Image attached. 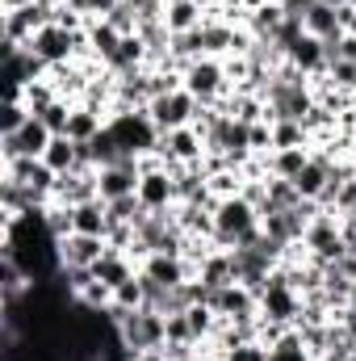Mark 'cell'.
<instances>
[{"label": "cell", "instance_id": "6da1fadb", "mask_svg": "<svg viewBox=\"0 0 356 361\" xmlns=\"http://www.w3.org/2000/svg\"><path fill=\"white\" fill-rule=\"evenodd\" d=\"M105 315L117 324V336L122 345L139 357V353H151V349H164V315L151 311V307H139V311H122V307H105Z\"/></svg>", "mask_w": 356, "mask_h": 361}, {"label": "cell", "instance_id": "7a4b0ae2", "mask_svg": "<svg viewBox=\"0 0 356 361\" xmlns=\"http://www.w3.org/2000/svg\"><path fill=\"white\" fill-rule=\"evenodd\" d=\"M109 135L117 139V147L126 152V156H151L155 147H160V126L151 122V114L147 109H134V114H113L109 122Z\"/></svg>", "mask_w": 356, "mask_h": 361}, {"label": "cell", "instance_id": "3957f363", "mask_svg": "<svg viewBox=\"0 0 356 361\" xmlns=\"http://www.w3.org/2000/svg\"><path fill=\"white\" fill-rule=\"evenodd\" d=\"M184 89L193 92L201 105H222V97L231 92V80H227V63L214 59V55H201L184 68Z\"/></svg>", "mask_w": 356, "mask_h": 361}, {"label": "cell", "instance_id": "277c9868", "mask_svg": "<svg viewBox=\"0 0 356 361\" xmlns=\"http://www.w3.org/2000/svg\"><path fill=\"white\" fill-rule=\"evenodd\" d=\"M147 114H151V122H155L160 130H180V126H193V122H197L201 101L189 89H177V92H168V97H155V101L147 105Z\"/></svg>", "mask_w": 356, "mask_h": 361}, {"label": "cell", "instance_id": "5b68a950", "mask_svg": "<svg viewBox=\"0 0 356 361\" xmlns=\"http://www.w3.org/2000/svg\"><path fill=\"white\" fill-rule=\"evenodd\" d=\"M51 130H46V122L42 118H30L17 135H0V160L8 164V160H21V156H46V147H51Z\"/></svg>", "mask_w": 356, "mask_h": 361}, {"label": "cell", "instance_id": "8992f818", "mask_svg": "<svg viewBox=\"0 0 356 361\" xmlns=\"http://www.w3.org/2000/svg\"><path fill=\"white\" fill-rule=\"evenodd\" d=\"M155 152L164 156L168 169H172V164H201L205 139L197 135V126H180V130H164V135H160V147H155Z\"/></svg>", "mask_w": 356, "mask_h": 361}, {"label": "cell", "instance_id": "52a82bcc", "mask_svg": "<svg viewBox=\"0 0 356 361\" xmlns=\"http://www.w3.org/2000/svg\"><path fill=\"white\" fill-rule=\"evenodd\" d=\"M139 177H143L139 156H122L117 164L101 169V173H96V193H101V202H117V197L134 193V189H139Z\"/></svg>", "mask_w": 356, "mask_h": 361}, {"label": "cell", "instance_id": "ba28073f", "mask_svg": "<svg viewBox=\"0 0 356 361\" xmlns=\"http://www.w3.org/2000/svg\"><path fill=\"white\" fill-rule=\"evenodd\" d=\"M96 173L101 169H72V173H63L59 185H55V202L59 206H84L92 197H101L96 193Z\"/></svg>", "mask_w": 356, "mask_h": 361}, {"label": "cell", "instance_id": "9c48e42d", "mask_svg": "<svg viewBox=\"0 0 356 361\" xmlns=\"http://www.w3.org/2000/svg\"><path fill=\"white\" fill-rule=\"evenodd\" d=\"M59 248V265H96L109 248V240L101 235H68V240H55Z\"/></svg>", "mask_w": 356, "mask_h": 361}, {"label": "cell", "instance_id": "30bf717a", "mask_svg": "<svg viewBox=\"0 0 356 361\" xmlns=\"http://www.w3.org/2000/svg\"><path fill=\"white\" fill-rule=\"evenodd\" d=\"M92 273H96V281H105V286H122V281H130L134 273H139V261L130 257V252H122V248H105V257L92 265Z\"/></svg>", "mask_w": 356, "mask_h": 361}, {"label": "cell", "instance_id": "8fae6325", "mask_svg": "<svg viewBox=\"0 0 356 361\" xmlns=\"http://www.w3.org/2000/svg\"><path fill=\"white\" fill-rule=\"evenodd\" d=\"M310 164V147H281V152H265V169L268 177L293 180L302 169Z\"/></svg>", "mask_w": 356, "mask_h": 361}, {"label": "cell", "instance_id": "7c38bea8", "mask_svg": "<svg viewBox=\"0 0 356 361\" xmlns=\"http://www.w3.org/2000/svg\"><path fill=\"white\" fill-rule=\"evenodd\" d=\"M201 21H205V4H201V0H168V8H164L168 34H189V30H197Z\"/></svg>", "mask_w": 356, "mask_h": 361}, {"label": "cell", "instance_id": "4fadbf2b", "mask_svg": "<svg viewBox=\"0 0 356 361\" xmlns=\"http://www.w3.org/2000/svg\"><path fill=\"white\" fill-rule=\"evenodd\" d=\"M72 227H76V235H101V240H109V214H105V202L92 197V202H84V206H72Z\"/></svg>", "mask_w": 356, "mask_h": 361}, {"label": "cell", "instance_id": "5bb4252c", "mask_svg": "<svg viewBox=\"0 0 356 361\" xmlns=\"http://www.w3.org/2000/svg\"><path fill=\"white\" fill-rule=\"evenodd\" d=\"M302 25H306V34L310 38H319V42H331V38H344V25H340V13L331 8V4H314L306 17H302Z\"/></svg>", "mask_w": 356, "mask_h": 361}, {"label": "cell", "instance_id": "9a60e30c", "mask_svg": "<svg viewBox=\"0 0 356 361\" xmlns=\"http://www.w3.org/2000/svg\"><path fill=\"white\" fill-rule=\"evenodd\" d=\"M289 63H293V68H302L306 76H327V55H323V42H319V38H310V34H306V38L289 51Z\"/></svg>", "mask_w": 356, "mask_h": 361}, {"label": "cell", "instance_id": "2e32d148", "mask_svg": "<svg viewBox=\"0 0 356 361\" xmlns=\"http://www.w3.org/2000/svg\"><path fill=\"white\" fill-rule=\"evenodd\" d=\"M42 160H46V169H51L55 177H63V173L80 169V147H76V139H68V135H55Z\"/></svg>", "mask_w": 356, "mask_h": 361}, {"label": "cell", "instance_id": "e0dca14e", "mask_svg": "<svg viewBox=\"0 0 356 361\" xmlns=\"http://www.w3.org/2000/svg\"><path fill=\"white\" fill-rule=\"evenodd\" d=\"M117 47H122V34H117L109 21H89V51H92V59L109 63V59L117 55Z\"/></svg>", "mask_w": 356, "mask_h": 361}, {"label": "cell", "instance_id": "ac0fdd59", "mask_svg": "<svg viewBox=\"0 0 356 361\" xmlns=\"http://www.w3.org/2000/svg\"><path fill=\"white\" fill-rule=\"evenodd\" d=\"M101 130H105V114H96V109H89V105H76V109H72L68 139H76V143H92Z\"/></svg>", "mask_w": 356, "mask_h": 361}, {"label": "cell", "instance_id": "d6986e66", "mask_svg": "<svg viewBox=\"0 0 356 361\" xmlns=\"http://www.w3.org/2000/svg\"><path fill=\"white\" fill-rule=\"evenodd\" d=\"M105 214H109V227H139L147 206L139 202V193H126L117 202H105Z\"/></svg>", "mask_w": 356, "mask_h": 361}, {"label": "cell", "instance_id": "ffe728a7", "mask_svg": "<svg viewBox=\"0 0 356 361\" xmlns=\"http://www.w3.org/2000/svg\"><path fill=\"white\" fill-rule=\"evenodd\" d=\"M281 21H285V8H281V4H260V8L248 17V30H252L256 38L272 42V38H276V30H281Z\"/></svg>", "mask_w": 356, "mask_h": 361}, {"label": "cell", "instance_id": "44dd1931", "mask_svg": "<svg viewBox=\"0 0 356 361\" xmlns=\"http://www.w3.org/2000/svg\"><path fill=\"white\" fill-rule=\"evenodd\" d=\"M302 206V193L293 180H281V177H268V210H293ZM265 210V206H260Z\"/></svg>", "mask_w": 356, "mask_h": 361}, {"label": "cell", "instance_id": "7402d4cb", "mask_svg": "<svg viewBox=\"0 0 356 361\" xmlns=\"http://www.w3.org/2000/svg\"><path fill=\"white\" fill-rule=\"evenodd\" d=\"M72 109H76V101H55V105H46L42 114H34V118H42L46 122V130L51 135H68V122H72Z\"/></svg>", "mask_w": 356, "mask_h": 361}, {"label": "cell", "instance_id": "603a6c76", "mask_svg": "<svg viewBox=\"0 0 356 361\" xmlns=\"http://www.w3.org/2000/svg\"><path fill=\"white\" fill-rule=\"evenodd\" d=\"M113 307H122V311H139V307H147V294H143V277H139V273L113 290Z\"/></svg>", "mask_w": 356, "mask_h": 361}, {"label": "cell", "instance_id": "cb8c5ba5", "mask_svg": "<svg viewBox=\"0 0 356 361\" xmlns=\"http://www.w3.org/2000/svg\"><path fill=\"white\" fill-rule=\"evenodd\" d=\"M30 118H34V114H30L25 101H4V109H0V135H17Z\"/></svg>", "mask_w": 356, "mask_h": 361}, {"label": "cell", "instance_id": "d4e9b609", "mask_svg": "<svg viewBox=\"0 0 356 361\" xmlns=\"http://www.w3.org/2000/svg\"><path fill=\"white\" fill-rule=\"evenodd\" d=\"M164 345H197V336H193V328H189V315L177 311V315H164Z\"/></svg>", "mask_w": 356, "mask_h": 361}, {"label": "cell", "instance_id": "484cf974", "mask_svg": "<svg viewBox=\"0 0 356 361\" xmlns=\"http://www.w3.org/2000/svg\"><path fill=\"white\" fill-rule=\"evenodd\" d=\"M327 80H331L336 89L356 92V63L352 59H336V63H327Z\"/></svg>", "mask_w": 356, "mask_h": 361}, {"label": "cell", "instance_id": "4316f807", "mask_svg": "<svg viewBox=\"0 0 356 361\" xmlns=\"http://www.w3.org/2000/svg\"><path fill=\"white\" fill-rule=\"evenodd\" d=\"M68 4H72L76 13H84L89 21H105V17H109L122 0H68Z\"/></svg>", "mask_w": 356, "mask_h": 361}, {"label": "cell", "instance_id": "83f0119b", "mask_svg": "<svg viewBox=\"0 0 356 361\" xmlns=\"http://www.w3.org/2000/svg\"><path fill=\"white\" fill-rule=\"evenodd\" d=\"M222 361H268V345H265V341L235 345V349H227V357H222Z\"/></svg>", "mask_w": 356, "mask_h": 361}, {"label": "cell", "instance_id": "f1b7e54d", "mask_svg": "<svg viewBox=\"0 0 356 361\" xmlns=\"http://www.w3.org/2000/svg\"><path fill=\"white\" fill-rule=\"evenodd\" d=\"M319 0H281V8H285V17H306L310 8H314Z\"/></svg>", "mask_w": 356, "mask_h": 361}, {"label": "cell", "instance_id": "f546056e", "mask_svg": "<svg viewBox=\"0 0 356 361\" xmlns=\"http://www.w3.org/2000/svg\"><path fill=\"white\" fill-rule=\"evenodd\" d=\"M319 4H331V8H344L348 0H319Z\"/></svg>", "mask_w": 356, "mask_h": 361}, {"label": "cell", "instance_id": "4dcf8cb0", "mask_svg": "<svg viewBox=\"0 0 356 361\" xmlns=\"http://www.w3.org/2000/svg\"><path fill=\"white\" fill-rule=\"evenodd\" d=\"M348 361H356V349H352V353H348Z\"/></svg>", "mask_w": 356, "mask_h": 361}, {"label": "cell", "instance_id": "1f68e13d", "mask_svg": "<svg viewBox=\"0 0 356 361\" xmlns=\"http://www.w3.org/2000/svg\"><path fill=\"white\" fill-rule=\"evenodd\" d=\"M268 4H281V0H268Z\"/></svg>", "mask_w": 356, "mask_h": 361}, {"label": "cell", "instance_id": "d6a6232c", "mask_svg": "<svg viewBox=\"0 0 356 361\" xmlns=\"http://www.w3.org/2000/svg\"><path fill=\"white\" fill-rule=\"evenodd\" d=\"M352 219H356V206H352Z\"/></svg>", "mask_w": 356, "mask_h": 361}, {"label": "cell", "instance_id": "836d02e7", "mask_svg": "<svg viewBox=\"0 0 356 361\" xmlns=\"http://www.w3.org/2000/svg\"><path fill=\"white\" fill-rule=\"evenodd\" d=\"M59 4H68V0H59Z\"/></svg>", "mask_w": 356, "mask_h": 361}]
</instances>
